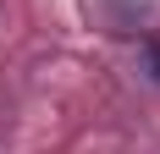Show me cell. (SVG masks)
<instances>
[{
	"label": "cell",
	"mask_w": 160,
	"mask_h": 154,
	"mask_svg": "<svg viewBox=\"0 0 160 154\" xmlns=\"http://www.w3.org/2000/svg\"><path fill=\"white\" fill-rule=\"evenodd\" d=\"M149 66H155V83H160V50H149Z\"/></svg>",
	"instance_id": "obj_1"
}]
</instances>
